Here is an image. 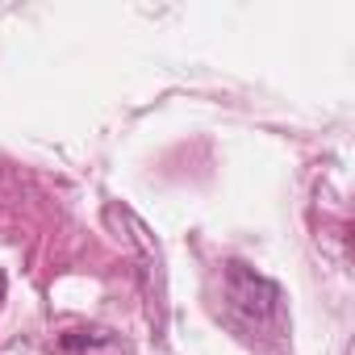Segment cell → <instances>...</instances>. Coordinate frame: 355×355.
Masks as SVG:
<instances>
[{
  "mask_svg": "<svg viewBox=\"0 0 355 355\" xmlns=\"http://www.w3.org/2000/svg\"><path fill=\"white\" fill-rule=\"evenodd\" d=\"M0 297H5V276H0Z\"/></svg>",
  "mask_w": 355,
  "mask_h": 355,
  "instance_id": "3",
  "label": "cell"
},
{
  "mask_svg": "<svg viewBox=\"0 0 355 355\" xmlns=\"http://www.w3.org/2000/svg\"><path fill=\"white\" fill-rule=\"evenodd\" d=\"M55 355H125V347L105 326H76L55 338Z\"/></svg>",
  "mask_w": 355,
  "mask_h": 355,
  "instance_id": "2",
  "label": "cell"
},
{
  "mask_svg": "<svg viewBox=\"0 0 355 355\" xmlns=\"http://www.w3.org/2000/svg\"><path fill=\"white\" fill-rule=\"evenodd\" d=\"M226 297L251 322H268L280 309V288L272 280H263L259 272H251L247 263H226Z\"/></svg>",
  "mask_w": 355,
  "mask_h": 355,
  "instance_id": "1",
  "label": "cell"
}]
</instances>
